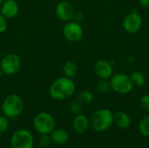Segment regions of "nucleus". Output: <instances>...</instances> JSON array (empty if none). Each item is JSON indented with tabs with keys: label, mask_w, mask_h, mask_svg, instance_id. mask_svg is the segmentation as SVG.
<instances>
[{
	"label": "nucleus",
	"mask_w": 149,
	"mask_h": 148,
	"mask_svg": "<svg viewBox=\"0 0 149 148\" xmlns=\"http://www.w3.org/2000/svg\"><path fill=\"white\" fill-rule=\"evenodd\" d=\"M76 85L74 81L67 77H61L54 80L50 88L49 94L56 100H65L71 98L75 92Z\"/></svg>",
	"instance_id": "1"
},
{
	"label": "nucleus",
	"mask_w": 149,
	"mask_h": 148,
	"mask_svg": "<svg viewBox=\"0 0 149 148\" xmlns=\"http://www.w3.org/2000/svg\"><path fill=\"white\" fill-rule=\"evenodd\" d=\"M1 110L8 119L17 118L24 110V101L17 94H10L4 98L1 104Z\"/></svg>",
	"instance_id": "2"
},
{
	"label": "nucleus",
	"mask_w": 149,
	"mask_h": 148,
	"mask_svg": "<svg viewBox=\"0 0 149 148\" xmlns=\"http://www.w3.org/2000/svg\"><path fill=\"white\" fill-rule=\"evenodd\" d=\"M113 123V113L106 108L97 110L92 116L90 124L93 129L98 133L107 131Z\"/></svg>",
	"instance_id": "3"
},
{
	"label": "nucleus",
	"mask_w": 149,
	"mask_h": 148,
	"mask_svg": "<svg viewBox=\"0 0 149 148\" xmlns=\"http://www.w3.org/2000/svg\"><path fill=\"white\" fill-rule=\"evenodd\" d=\"M33 127L39 134H50L56 127V121L51 113L41 112L34 117Z\"/></svg>",
	"instance_id": "4"
},
{
	"label": "nucleus",
	"mask_w": 149,
	"mask_h": 148,
	"mask_svg": "<svg viewBox=\"0 0 149 148\" xmlns=\"http://www.w3.org/2000/svg\"><path fill=\"white\" fill-rule=\"evenodd\" d=\"M10 144V148H33L34 138L30 131L21 128L13 133Z\"/></svg>",
	"instance_id": "5"
},
{
	"label": "nucleus",
	"mask_w": 149,
	"mask_h": 148,
	"mask_svg": "<svg viewBox=\"0 0 149 148\" xmlns=\"http://www.w3.org/2000/svg\"><path fill=\"white\" fill-rule=\"evenodd\" d=\"M110 85L111 88L120 94H127L134 88V84L130 76L125 73H118L112 76Z\"/></svg>",
	"instance_id": "6"
},
{
	"label": "nucleus",
	"mask_w": 149,
	"mask_h": 148,
	"mask_svg": "<svg viewBox=\"0 0 149 148\" xmlns=\"http://www.w3.org/2000/svg\"><path fill=\"white\" fill-rule=\"evenodd\" d=\"M0 67L3 73L6 75L16 74L21 67V59L18 55L15 53H8L1 60Z\"/></svg>",
	"instance_id": "7"
},
{
	"label": "nucleus",
	"mask_w": 149,
	"mask_h": 148,
	"mask_svg": "<svg viewBox=\"0 0 149 148\" xmlns=\"http://www.w3.org/2000/svg\"><path fill=\"white\" fill-rule=\"evenodd\" d=\"M63 34L65 38L71 43H77L83 38L84 31L80 24L77 22H66L63 27Z\"/></svg>",
	"instance_id": "8"
},
{
	"label": "nucleus",
	"mask_w": 149,
	"mask_h": 148,
	"mask_svg": "<svg viewBox=\"0 0 149 148\" xmlns=\"http://www.w3.org/2000/svg\"><path fill=\"white\" fill-rule=\"evenodd\" d=\"M142 26V17L137 11L128 13L123 21L124 29L129 33H135Z\"/></svg>",
	"instance_id": "9"
},
{
	"label": "nucleus",
	"mask_w": 149,
	"mask_h": 148,
	"mask_svg": "<svg viewBox=\"0 0 149 148\" xmlns=\"http://www.w3.org/2000/svg\"><path fill=\"white\" fill-rule=\"evenodd\" d=\"M55 12L58 19L63 22L72 21L75 14V10L72 4L67 1H61L58 3L55 8Z\"/></svg>",
	"instance_id": "10"
},
{
	"label": "nucleus",
	"mask_w": 149,
	"mask_h": 148,
	"mask_svg": "<svg viewBox=\"0 0 149 148\" xmlns=\"http://www.w3.org/2000/svg\"><path fill=\"white\" fill-rule=\"evenodd\" d=\"M94 72L100 79H109L113 76V67L111 64L104 59L98 60L94 65Z\"/></svg>",
	"instance_id": "11"
},
{
	"label": "nucleus",
	"mask_w": 149,
	"mask_h": 148,
	"mask_svg": "<svg viewBox=\"0 0 149 148\" xmlns=\"http://www.w3.org/2000/svg\"><path fill=\"white\" fill-rule=\"evenodd\" d=\"M18 10V4L15 0H5L0 6V13L7 19L15 17Z\"/></svg>",
	"instance_id": "12"
},
{
	"label": "nucleus",
	"mask_w": 149,
	"mask_h": 148,
	"mask_svg": "<svg viewBox=\"0 0 149 148\" xmlns=\"http://www.w3.org/2000/svg\"><path fill=\"white\" fill-rule=\"evenodd\" d=\"M90 126L89 119L86 115L83 113L77 114L72 121V128L78 133H86Z\"/></svg>",
	"instance_id": "13"
},
{
	"label": "nucleus",
	"mask_w": 149,
	"mask_h": 148,
	"mask_svg": "<svg viewBox=\"0 0 149 148\" xmlns=\"http://www.w3.org/2000/svg\"><path fill=\"white\" fill-rule=\"evenodd\" d=\"M52 142L56 145H65L69 140V133L63 128H54L50 133Z\"/></svg>",
	"instance_id": "14"
},
{
	"label": "nucleus",
	"mask_w": 149,
	"mask_h": 148,
	"mask_svg": "<svg viewBox=\"0 0 149 148\" xmlns=\"http://www.w3.org/2000/svg\"><path fill=\"white\" fill-rule=\"evenodd\" d=\"M113 122L120 129H127L131 126L132 120L130 116L125 112H117L113 115Z\"/></svg>",
	"instance_id": "15"
},
{
	"label": "nucleus",
	"mask_w": 149,
	"mask_h": 148,
	"mask_svg": "<svg viewBox=\"0 0 149 148\" xmlns=\"http://www.w3.org/2000/svg\"><path fill=\"white\" fill-rule=\"evenodd\" d=\"M63 72L65 77L72 79L78 73V65L73 61H67L63 66Z\"/></svg>",
	"instance_id": "16"
},
{
	"label": "nucleus",
	"mask_w": 149,
	"mask_h": 148,
	"mask_svg": "<svg viewBox=\"0 0 149 148\" xmlns=\"http://www.w3.org/2000/svg\"><path fill=\"white\" fill-rule=\"evenodd\" d=\"M130 78L134 84V86L141 87L145 84V76L141 72H134L131 74Z\"/></svg>",
	"instance_id": "17"
},
{
	"label": "nucleus",
	"mask_w": 149,
	"mask_h": 148,
	"mask_svg": "<svg viewBox=\"0 0 149 148\" xmlns=\"http://www.w3.org/2000/svg\"><path fill=\"white\" fill-rule=\"evenodd\" d=\"M139 131L144 137H149V115L142 118L139 124Z\"/></svg>",
	"instance_id": "18"
},
{
	"label": "nucleus",
	"mask_w": 149,
	"mask_h": 148,
	"mask_svg": "<svg viewBox=\"0 0 149 148\" xmlns=\"http://www.w3.org/2000/svg\"><path fill=\"white\" fill-rule=\"evenodd\" d=\"M78 100L82 105H89L93 100V94L89 91H83L79 94Z\"/></svg>",
	"instance_id": "19"
},
{
	"label": "nucleus",
	"mask_w": 149,
	"mask_h": 148,
	"mask_svg": "<svg viewBox=\"0 0 149 148\" xmlns=\"http://www.w3.org/2000/svg\"><path fill=\"white\" fill-rule=\"evenodd\" d=\"M96 89L100 93H107L111 89L110 81H108V79H100L97 83Z\"/></svg>",
	"instance_id": "20"
},
{
	"label": "nucleus",
	"mask_w": 149,
	"mask_h": 148,
	"mask_svg": "<svg viewBox=\"0 0 149 148\" xmlns=\"http://www.w3.org/2000/svg\"><path fill=\"white\" fill-rule=\"evenodd\" d=\"M52 143V140L50 137V134H40V137L38 139V144L41 147H48Z\"/></svg>",
	"instance_id": "21"
},
{
	"label": "nucleus",
	"mask_w": 149,
	"mask_h": 148,
	"mask_svg": "<svg viewBox=\"0 0 149 148\" xmlns=\"http://www.w3.org/2000/svg\"><path fill=\"white\" fill-rule=\"evenodd\" d=\"M82 106H83V105H82L79 100H77V101H72V102L71 103V105H70V111H71L73 114H75V115H77V114H79V113H81Z\"/></svg>",
	"instance_id": "22"
},
{
	"label": "nucleus",
	"mask_w": 149,
	"mask_h": 148,
	"mask_svg": "<svg viewBox=\"0 0 149 148\" xmlns=\"http://www.w3.org/2000/svg\"><path fill=\"white\" fill-rule=\"evenodd\" d=\"M9 128V119L5 116H0V134L4 133Z\"/></svg>",
	"instance_id": "23"
},
{
	"label": "nucleus",
	"mask_w": 149,
	"mask_h": 148,
	"mask_svg": "<svg viewBox=\"0 0 149 148\" xmlns=\"http://www.w3.org/2000/svg\"><path fill=\"white\" fill-rule=\"evenodd\" d=\"M8 27V23H7V18L4 17L1 13H0V33L4 32L7 30Z\"/></svg>",
	"instance_id": "24"
},
{
	"label": "nucleus",
	"mask_w": 149,
	"mask_h": 148,
	"mask_svg": "<svg viewBox=\"0 0 149 148\" xmlns=\"http://www.w3.org/2000/svg\"><path fill=\"white\" fill-rule=\"evenodd\" d=\"M141 105L146 111L149 112V94H145L141 99Z\"/></svg>",
	"instance_id": "25"
},
{
	"label": "nucleus",
	"mask_w": 149,
	"mask_h": 148,
	"mask_svg": "<svg viewBox=\"0 0 149 148\" xmlns=\"http://www.w3.org/2000/svg\"><path fill=\"white\" fill-rule=\"evenodd\" d=\"M73 18H74V21H75V22H77V23L80 24V23L84 20V16H83V14H82V13H80V12H77V13H75V14H74Z\"/></svg>",
	"instance_id": "26"
},
{
	"label": "nucleus",
	"mask_w": 149,
	"mask_h": 148,
	"mask_svg": "<svg viewBox=\"0 0 149 148\" xmlns=\"http://www.w3.org/2000/svg\"><path fill=\"white\" fill-rule=\"evenodd\" d=\"M139 1H140V3L142 7L149 10V0H139Z\"/></svg>",
	"instance_id": "27"
},
{
	"label": "nucleus",
	"mask_w": 149,
	"mask_h": 148,
	"mask_svg": "<svg viewBox=\"0 0 149 148\" xmlns=\"http://www.w3.org/2000/svg\"><path fill=\"white\" fill-rule=\"evenodd\" d=\"M2 73H3V72H2V70H1V67H0V77H1V75H2Z\"/></svg>",
	"instance_id": "28"
},
{
	"label": "nucleus",
	"mask_w": 149,
	"mask_h": 148,
	"mask_svg": "<svg viewBox=\"0 0 149 148\" xmlns=\"http://www.w3.org/2000/svg\"><path fill=\"white\" fill-rule=\"evenodd\" d=\"M3 0H0V6H1V4L3 3Z\"/></svg>",
	"instance_id": "29"
},
{
	"label": "nucleus",
	"mask_w": 149,
	"mask_h": 148,
	"mask_svg": "<svg viewBox=\"0 0 149 148\" xmlns=\"http://www.w3.org/2000/svg\"><path fill=\"white\" fill-rule=\"evenodd\" d=\"M0 111H1V104H0Z\"/></svg>",
	"instance_id": "30"
}]
</instances>
